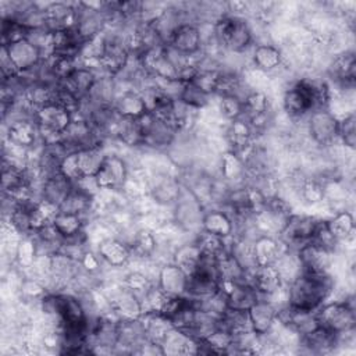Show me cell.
<instances>
[{
	"label": "cell",
	"mask_w": 356,
	"mask_h": 356,
	"mask_svg": "<svg viewBox=\"0 0 356 356\" xmlns=\"http://www.w3.org/2000/svg\"><path fill=\"white\" fill-rule=\"evenodd\" d=\"M331 99L330 86L323 79L302 78L295 81L284 93L282 104L288 115L302 118L313 110L328 108Z\"/></svg>",
	"instance_id": "6da1fadb"
},
{
	"label": "cell",
	"mask_w": 356,
	"mask_h": 356,
	"mask_svg": "<svg viewBox=\"0 0 356 356\" xmlns=\"http://www.w3.org/2000/svg\"><path fill=\"white\" fill-rule=\"evenodd\" d=\"M334 281L328 273L302 271L291 282L288 305L302 310H317L331 295Z\"/></svg>",
	"instance_id": "7a4b0ae2"
},
{
	"label": "cell",
	"mask_w": 356,
	"mask_h": 356,
	"mask_svg": "<svg viewBox=\"0 0 356 356\" xmlns=\"http://www.w3.org/2000/svg\"><path fill=\"white\" fill-rule=\"evenodd\" d=\"M213 35L220 46L234 53L243 51L252 43L250 26L241 15L222 14L214 21Z\"/></svg>",
	"instance_id": "3957f363"
},
{
	"label": "cell",
	"mask_w": 356,
	"mask_h": 356,
	"mask_svg": "<svg viewBox=\"0 0 356 356\" xmlns=\"http://www.w3.org/2000/svg\"><path fill=\"white\" fill-rule=\"evenodd\" d=\"M318 325L341 337L353 331L356 324L355 307L349 302H331L323 303L316 310Z\"/></svg>",
	"instance_id": "277c9868"
},
{
	"label": "cell",
	"mask_w": 356,
	"mask_h": 356,
	"mask_svg": "<svg viewBox=\"0 0 356 356\" xmlns=\"http://www.w3.org/2000/svg\"><path fill=\"white\" fill-rule=\"evenodd\" d=\"M72 118L74 115L68 110L56 103L42 106L36 108L33 114V121L38 125L39 134L42 136H47L46 142L58 140L71 124Z\"/></svg>",
	"instance_id": "5b68a950"
},
{
	"label": "cell",
	"mask_w": 356,
	"mask_h": 356,
	"mask_svg": "<svg viewBox=\"0 0 356 356\" xmlns=\"http://www.w3.org/2000/svg\"><path fill=\"white\" fill-rule=\"evenodd\" d=\"M131 56L128 40L117 35H107L104 36L99 67L106 71L107 75L114 76L128 65Z\"/></svg>",
	"instance_id": "8992f818"
},
{
	"label": "cell",
	"mask_w": 356,
	"mask_h": 356,
	"mask_svg": "<svg viewBox=\"0 0 356 356\" xmlns=\"http://www.w3.org/2000/svg\"><path fill=\"white\" fill-rule=\"evenodd\" d=\"M317 222L318 220L312 216L291 214L280 231L282 243L288 249L298 250L300 246L310 242Z\"/></svg>",
	"instance_id": "52a82bcc"
},
{
	"label": "cell",
	"mask_w": 356,
	"mask_h": 356,
	"mask_svg": "<svg viewBox=\"0 0 356 356\" xmlns=\"http://www.w3.org/2000/svg\"><path fill=\"white\" fill-rule=\"evenodd\" d=\"M307 131L317 145H331L338 138V118L328 108L313 110L309 114Z\"/></svg>",
	"instance_id": "ba28073f"
},
{
	"label": "cell",
	"mask_w": 356,
	"mask_h": 356,
	"mask_svg": "<svg viewBox=\"0 0 356 356\" xmlns=\"http://www.w3.org/2000/svg\"><path fill=\"white\" fill-rule=\"evenodd\" d=\"M140 122L145 134V145L152 147H167L171 145L178 134L177 128L171 124L156 118L152 113H146L140 117Z\"/></svg>",
	"instance_id": "9c48e42d"
},
{
	"label": "cell",
	"mask_w": 356,
	"mask_h": 356,
	"mask_svg": "<svg viewBox=\"0 0 356 356\" xmlns=\"http://www.w3.org/2000/svg\"><path fill=\"white\" fill-rule=\"evenodd\" d=\"M1 47L6 49L18 72L29 71L42 63V50L29 39H21Z\"/></svg>",
	"instance_id": "30bf717a"
},
{
	"label": "cell",
	"mask_w": 356,
	"mask_h": 356,
	"mask_svg": "<svg viewBox=\"0 0 356 356\" xmlns=\"http://www.w3.org/2000/svg\"><path fill=\"white\" fill-rule=\"evenodd\" d=\"M167 47L171 50L191 57L196 54L202 47V33L197 25L192 22L181 24L171 35L170 40L167 42Z\"/></svg>",
	"instance_id": "8fae6325"
},
{
	"label": "cell",
	"mask_w": 356,
	"mask_h": 356,
	"mask_svg": "<svg viewBox=\"0 0 356 356\" xmlns=\"http://www.w3.org/2000/svg\"><path fill=\"white\" fill-rule=\"evenodd\" d=\"M128 170L125 161L118 156H106L95 181L100 189H118L127 182Z\"/></svg>",
	"instance_id": "7c38bea8"
},
{
	"label": "cell",
	"mask_w": 356,
	"mask_h": 356,
	"mask_svg": "<svg viewBox=\"0 0 356 356\" xmlns=\"http://www.w3.org/2000/svg\"><path fill=\"white\" fill-rule=\"evenodd\" d=\"M228 309L248 312L259 299V292L249 282H221Z\"/></svg>",
	"instance_id": "4fadbf2b"
},
{
	"label": "cell",
	"mask_w": 356,
	"mask_h": 356,
	"mask_svg": "<svg viewBox=\"0 0 356 356\" xmlns=\"http://www.w3.org/2000/svg\"><path fill=\"white\" fill-rule=\"evenodd\" d=\"M302 271L306 273H328L332 261V252L313 243L307 242L296 250Z\"/></svg>",
	"instance_id": "5bb4252c"
},
{
	"label": "cell",
	"mask_w": 356,
	"mask_h": 356,
	"mask_svg": "<svg viewBox=\"0 0 356 356\" xmlns=\"http://www.w3.org/2000/svg\"><path fill=\"white\" fill-rule=\"evenodd\" d=\"M74 188V182L70 181L61 172L53 174L47 178H43L42 189H40V200L53 206L54 209H60L65 197Z\"/></svg>",
	"instance_id": "9a60e30c"
},
{
	"label": "cell",
	"mask_w": 356,
	"mask_h": 356,
	"mask_svg": "<svg viewBox=\"0 0 356 356\" xmlns=\"http://www.w3.org/2000/svg\"><path fill=\"white\" fill-rule=\"evenodd\" d=\"M252 331L257 337L267 335L277 321V307L266 298H260L249 310Z\"/></svg>",
	"instance_id": "2e32d148"
},
{
	"label": "cell",
	"mask_w": 356,
	"mask_h": 356,
	"mask_svg": "<svg viewBox=\"0 0 356 356\" xmlns=\"http://www.w3.org/2000/svg\"><path fill=\"white\" fill-rule=\"evenodd\" d=\"M250 284L259 292L260 298H268L282 289L284 281L274 264L257 266L250 273Z\"/></svg>",
	"instance_id": "e0dca14e"
},
{
	"label": "cell",
	"mask_w": 356,
	"mask_h": 356,
	"mask_svg": "<svg viewBox=\"0 0 356 356\" xmlns=\"http://www.w3.org/2000/svg\"><path fill=\"white\" fill-rule=\"evenodd\" d=\"M75 3H49L44 6V26L50 32L75 26Z\"/></svg>",
	"instance_id": "ac0fdd59"
},
{
	"label": "cell",
	"mask_w": 356,
	"mask_h": 356,
	"mask_svg": "<svg viewBox=\"0 0 356 356\" xmlns=\"http://www.w3.org/2000/svg\"><path fill=\"white\" fill-rule=\"evenodd\" d=\"M96 78V72L85 65L76 67L65 79H63L58 83L82 102L89 95V90L92 89Z\"/></svg>",
	"instance_id": "d6986e66"
},
{
	"label": "cell",
	"mask_w": 356,
	"mask_h": 356,
	"mask_svg": "<svg viewBox=\"0 0 356 356\" xmlns=\"http://www.w3.org/2000/svg\"><path fill=\"white\" fill-rule=\"evenodd\" d=\"M140 298L124 288L113 302V310L120 321H135L143 317V305Z\"/></svg>",
	"instance_id": "ffe728a7"
},
{
	"label": "cell",
	"mask_w": 356,
	"mask_h": 356,
	"mask_svg": "<svg viewBox=\"0 0 356 356\" xmlns=\"http://www.w3.org/2000/svg\"><path fill=\"white\" fill-rule=\"evenodd\" d=\"M186 192L184 193V191H179V195L175 200L177 221L181 225H184L185 228H192V227H196V225H202L203 213H202L199 199L193 193L191 195V199H188Z\"/></svg>",
	"instance_id": "44dd1931"
},
{
	"label": "cell",
	"mask_w": 356,
	"mask_h": 356,
	"mask_svg": "<svg viewBox=\"0 0 356 356\" xmlns=\"http://www.w3.org/2000/svg\"><path fill=\"white\" fill-rule=\"evenodd\" d=\"M300 341L309 353L323 355L334 350L335 345H338L339 342V337L318 325L310 332L300 335Z\"/></svg>",
	"instance_id": "7402d4cb"
},
{
	"label": "cell",
	"mask_w": 356,
	"mask_h": 356,
	"mask_svg": "<svg viewBox=\"0 0 356 356\" xmlns=\"http://www.w3.org/2000/svg\"><path fill=\"white\" fill-rule=\"evenodd\" d=\"M186 280H188V274L175 263H171L161 267L157 278V285L167 295L179 296V295H185Z\"/></svg>",
	"instance_id": "603a6c76"
},
{
	"label": "cell",
	"mask_w": 356,
	"mask_h": 356,
	"mask_svg": "<svg viewBox=\"0 0 356 356\" xmlns=\"http://www.w3.org/2000/svg\"><path fill=\"white\" fill-rule=\"evenodd\" d=\"M234 227L235 222L231 218V216L221 209H213L203 213L200 228L206 232L228 239L234 234Z\"/></svg>",
	"instance_id": "cb8c5ba5"
},
{
	"label": "cell",
	"mask_w": 356,
	"mask_h": 356,
	"mask_svg": "<svg viewBox=\"0 0 356 356\" xmlns=\"http://www.w3.org/2000/svg\"><path fill=\"white\" fill-rule=\"evenodd\" d=\"M286 249L288 248L281 239L277 241L270 235H260L253 241V252L257 266L274 264Z\"/></svg>",
	"instance_id": "d4e9b609"
},
{
	"label": "cell",
	"mask_w": 356,
	"mask_h": 356,
	"mask_svg": "<svg viewBox=\"0 0 356 356\" xmlns=\"http://www.w3.org/2000/svg\"><path fill=\"white\" fill-rule=\"evenodd\" d=\"M113 107L115 108L118 115L122 118L136 120L143 117L146 113H149L143 95L134 90L124 92L121 96L115 97Z\"/></svg>",
	"instance_id": "484cf974"
},
{
	"label": "cell",
	"mask_w": 356,
	"mask_h": 356,
	"mask_svg": "<svg viewBox=\"0 0 356 356\" xmlns=\"http://www.w3.org/2000/svg\"><path fill=\"white\" fill-rule=\"evenodd\" d=\"M7 135L11 145L25 149V147L33 146L40 134L33 118H22V120L11 121L8 124Z\"/></svg>",
	"instance_id": "4316f807"
},
{
	"label": "cell",
	"mask_w": 356,
	"mask_h": 356,
	"mask_svg": "<svg viewBox=\"0 0 356 356\" xmlns=\"http://www.w3.org/2000/svg\"><path fill=\"white\" fill-rule=\"evenodd\" d=\"M331 78L341 86H353L356 76V58L353 51L338 54L330 65Z\"/></svg>",
	"instance_id": "83f0119b"
},
{
	"label": "cell",
	"mask_w": 356,
	"mask_h": 356,
	"mask_svg": "<svg viewBox=\"0 0 356 356\" xmlns=\"http://www.w3.org/2000/svg\"><path fill=\"white\" fill-rule=\"evenodd\" d=\"M225 136H227V140L231 147L229 150L241 154L252 145L253 129H252L249 121L245 117H241L234 121H229Z\"/></svg>",
	"instance_id": "f1b7e54d"
},
{
	"label": "cell",
	"mask_w": 356,
	"mask_h": 356,
	"mask_svg": "<svg viewBox=\"0 0 356 356\" xmlns=\"http://www.w3.org/2000/svg\"><path fill=\"white\" fill-rule=\"evenodd\" d=\"M217 270L221 282H249L250 273L245 271L236 259L229 253L228 248L217 256Z\"/></svg>",
	"instance_id": "f546056e"
},
{
	"label": "cell",
	"mask_w": 356,
	"mask_h": 356,
	"mask_svg": "<svg viewBox=\"0 0 356 356\" xmlns=\"http://www.w3.org/2000/svg\"><path fill=\"white\" fill-rule=\"evenodd\" d=\"M131 254L129 245L115 238H107L99 245V257L111 267L124 266Z\"/></svg>",
	"instance_id": "4dcf8cb0"
},
{
	"label": "cell",
	"mask_w": 356,
	"mask_h": 356,
	"mask_svg": "<svg viewBox=\"0 0 356 356\" xmlns=\"http://www.w3.org/2000/svg\"><path fill=\"white\" fill-rule=\"evenodd\" d=\"M93 106H113L115 100V83L111 75L97 76L86 99Z\"/></svg>",
	"instance_id": "1f68e13d"
},
{
	"label": "cell",
	"mask_w": 356,
	"mask_h": 356,
	"mask_svg": "<svg viewBox=\"0 0 356 356\" xmlns=\"http://www.w3.org/2000/svg\"><path fill=\"white\" fill-rule=\"evenodd\" d=\"M127 146L145 145V134L140 118H120L114 134Z\"/></svg>",
	"instance_id": "d6a6232c"
},
{
	"label": "cell",
	"mask_w": 356,
	"mask_h": 356,
	"mask_svg": "<svg viewBox=\"0 0 356 356\" xmlns=\"http://www.w3.org/2000/svg\"><path fill=\"white\" fill-rule=\"evenodd\" d=\"M106 154L102 150V146L81 149L76 152V163L79 168L81 178L83 177H95L100 170Z\"/></svg>",
	"instance_id": "836d02e7"
},
{
	"label": "cell",
	"mask_w": 356,
	"mask_h": 356,
	"mask_svg": "<svg viewBox=\"0 0 356 356\" xmlns=\"http://www.w3.org/2000/svg\"><path fill=\"white\" fill-rule=\"evenodd\" d=\"M92 200H93V195L85 192L83 189H81L79 186H76L74 184L72 191L65 197V200L63 202V204L60 206L58 210L72 213V214H78V216L82 217L85 213H88L90 210Z\"/></svg>",
	"instance_id": "e575fe53"
},
{
	"label": "cell",
	"mask_w": 356,
	"mask_h": 356,
	"mask_svg": "<svg viewBox=\"0 0 356 356\" xmlns=\"http://www.w3.org/2000/svg\"><path fill=\"white\" fill-rule=\"evenodd\" d=\"M253 241H250L245 236H241V238H236L232 242V245L228 248L229 253L236 259V261L248 273H252L257 267V263L254 259V252H253Z\"/></svg>",
	"instance_id": "d590c367"
},
{
	"label": "cell",
	"mask_w": 356,
	"mask_h": 356,
	"mask_svg": "<svg viewBox=\"0 0 356 356\" xmlns=\"http://www.w3.org/2000/svg\"><path fill=\"white\" fill-rule=\"evenodd\" d=\"M325 224L331 235L337 239V242L348 239L349 236H352L355 231V218L353 214L348 210L337 213L330 220H325Z\"/></svg>",
	"instance_id": "8d00e7d4"
},
{
	"label": "cell",
	"mask_w": 356,
	"mask_h": 356,
	"mask_svg": "<svg viewBox=\"0 0 356 356\" xmlns=\"http://www.w3.org/2000/svg\"><path fill=\"white\" fill-rule=\"evenodd\" d=\"M282 54L278 47L273 44H259L253 50V63L261 71H273L280 67Z\"/></svg>",
	"instance_id": "74e56055"
},
{
	"label": "cell",
	"mask_w": 356,
	"mask_h": 356,
	"mask_svg": "<svg viewBox=\"0 0 356 356\" xmlns=\"http://www.w3.org/2000/svg\"><path fill=\"white\" fill-rule=\"evenodd\" d=\"M51 224L58 231V234L63 236V239L76 235L83 231L82 217L78 214L67 213V211L57 210V213L51 218Z\"/></svg>",
	"instance_id": "f35d334b"
},
{
	"label": "cell",
	"mask_w": 356,
	"mask_h": 356,
	"mask_svg": "<svg viewBox=\"0 0 356 356\" xmlns=\"http://www.w3.org/2000/svg\"><path fill=\"white\" fill-rule=\"evenodd\" d=\"M210 96L207 92H204L203 89H200L196 83L193 82H186V83H181V89L178 93V99L189 106L193 110H200L204 108L209 102H210Z\"/></svg>",
	"instance_id": "ab89813d"
},
{
	"label": "cell",
	"mask_w": 356,
	"mask_h": 356,
	"mask_svg": "<svg viewBox=\"0 0 356 356\" xmlns=\"http://www.w3.org/2000/svg\"><path fill=\"white\" fill-rule=\"evenodd\" d=\"M200 257H202V252H200L199 246L196 245V242L193 241L191 243L179 246L175 250L172 263H175L178 267H181L186 274H191L196 268Z\"/></svg>",
	"instance_id": "60d3db41"
},
{
	"label": "cell",
	"mask_w": 356,
	"mask_h": 356,
	"mask_svg": "<svg viewBox=\"0 0 356 356\" xmlns=\"http://www.w3.org/2000/svg\"><path fill=\"white\" fill-rule=\"evenodd\" d=\"M242 90V79L236 72L232 71H220L214 93L220 97L224 96H236L243 100V96L241 95Z\"/></svg>",
	"instance_id": "b9f144b4"
},
{
	"label": "cell",
	"mask_w": 356,
	"mask_h": 356,
	"mask_svg": "<svg viewBox=\"0 0 356 356\" xmlns=\"http://www.w3.org/2000/svg\"><path fill=\"white\" fill-rule=\"evenodd\" d=\"M268 113V99L263 92L252 90L243 99V115L246 120Z\"/></svg>",
	"instance_id": "7bdbcfd3"
},
{
	"label": "cell",
	"mask_w": 356,
	"mask_h": 356,
	"mask_svg": "<svg viewBox=\"0 0 356 356\" xmlns=\"http://www.w3.org/2000/svg\"><path fill=\"white\" fill-rule=\"evenodd\" d=\"M245 164L241 154L228 150L221 157V174L227 181H236L245 175Z\"/></svg>",
	"instance_id": "ee69618b"
},
{
	"label": "cell",
	"mask_w": 356,
	"mask_h": 356,
	"mask_svg": "<svg viewBox=\"0 0 356 356\" xmlns=\"http://www.w3.org/2000/svg\"><path fill=\"white\" fill-rule=\"evenodd\" d=\"M195 242L199 246L202 254L218 256L221 252H224L227 249L224 238L217 236L210 232H206L203 229H200V232L196 235Z\"/></svg>",
	"instance_id": "f6af8a7d"
},
{
	"label": "cell",
	"mask_w": 356,
	"mask_h": 356,
	"mask_svg": "<svg viewBox=\"0 0 356 356\" xmlns=\"http://www.w3.org/2000/svg\"><path fill=\"white\" fill-rule=\"evenodd\" d=\"M129 248L131 253H135L138 257H149L156 249V239L149 231H139L134 235Z\"/></svg>",
	"instance_id": "bcb514c9"
},
{
	"label": "cell",
	"mask_w": 356,
	"mask_h": 356,
	"mask_svg": "<svg viewBox=\"0 0 356 356\" xmlns=\"http://www.w3.org/2000/svg\"><path fill=\"white\" fill-rule=\"evenodd\" d=\"M338 138L341 142L349 147L355 149L356 146V117L355 113H349L343 118L338 120Z\"/></svg>",
	"instance_id": "7dc6e473"
},
{
	"label": "cell",
	"mask_w": 356,
	"mask_h": 356,
	"mask_svg": "<svg viewBox=\"0 0 356 356\" xmlns=\"http://www.w3.org/2000/svg\"><path fill=\"white\" fill-rule=\"evenodd\" d=\"M17 260L19 261V264L22 266H31L35 260V257L38 256V248H36V242L35 238L32 235H24L21 238V241L17 245Z\"/></svg>",
	"instance_id": "c3c4849f"
},
{
	"label": "cell",
	"mask_w": 356,
	"mask_h": 356,
	"mask_svg": "<svg viewBox=\"0 0 356 356\" xmlns=\"http://www.w3.org/2000/svg\"><path fill=\"white\" fill-rule=\"evenodd\" d=\"M220 99V111L227 120L234 121L243 115V100L241 97L224 96Z\"/></svg>",
	"instance_id": "681fc988"
},
{
	"label": "cell",
	"mask_w": 356,
	"mask_h": 356,
	"mask_svg": "<svg viewBox=\"0 0 356 356\" xmlns=\"http://www.w3.org/2000/svg\"><path fill=\"white\" fill-rule=\"evenodd\" d=\"M124 285H125V288L128 291H131L132 293H135V295H138L140 298V296H143L150 289V286L153 284L150 282V280L143 273L134 271V273H129L125 277Z\"/></svg>",
	"instance_id": "f907efd6"
},
{
	"label": "cell",
	"mask_w": 356,
	"mask_h": 356,
	"mask_svg": "<svg viewBox=\"0 0 356 356\" xmlns=\"http://www.w3.org/2000/svg\"><path fill=\"white\" fill-rule=\"evenodd\" d=\"M310 242L330 250V252H334L335 246H337V239L331 235V232L328 231L327 228V224H325V220H318L316 228H314V232H313V236L310 239Z\"/></svg>",
	"instance_id": "816d5d0a"
},
{
	"label": "cell",
	"mask_w": 356,
	"mask_h": 356,
	"mask_svg": "<svg viewBox=\"0 0 356 356\" xmlns=\"http://www.w3.org/2000/svg\"><path fill=\"white\" fill-rule=\"evenodd\" d=\"M300 195L307 203H318L324 199L325 191L324 186L316 179H305L300 185Z\"/></svg>",
	"instance_id": "f5cc1de1"
},
{
	"label": "cell",
	"mask_w": 356,
	"mask_h": 356,
	"mask_svg": "<svg viewBox=\"0 0 356 356\" xmlns=\"http://www.w3.org/2000/svg\"><path fill=\"white\" fill-rule=\"evenodd\" d=\"M60 172L63 175H65L74 184L81 179V174H79V168H78V163H76V152H72L65 156V159L61 163Z\"/></svg>",
	"instance_id": "db71d44e"
},
{
	"label": "cell",
	"mask_w": 356,
	"mask_h": 356,
	"mask_svg": "<svg viewBox=\"0 0 356 356\" xmlns=\"http://www.w3.org/2000/svg\"><path fill=\"white\" fill-rule=\"evenodd\" d=\"M22 292L26 296H29V298H39V299H42L46 295L44 288L39 282H36V281H26V282H24Z\"/></svg>",
	"instance_id": "11a10c76"
},
{
	"label": "cell",
	"mask_w": 356,
	"mask_h": 356,
	"mask_svg": "<svg viewBox=\"0 0 356 356\" xmlns=\"http://www.w3.org/2000/svg\"><path fill=\"white\" fill-rule=\"evenodd\" d=\"M79 266H82L88 273H95L99 268V257L86 250L79 261Z\"/></svg>",
	"instance_id": "9f6ffc18"
}]
</instances>
